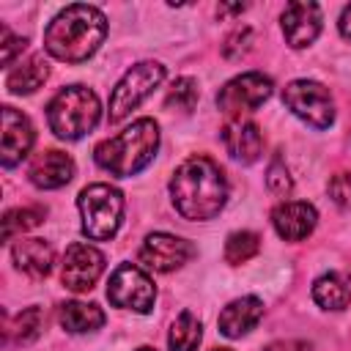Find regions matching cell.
<instances>
[{
    "label": "cell",
    "mask_w": 351,
    "mask_h": 351,
    "mask_svg": "<svg viewBox=\"0 0 351 351\" xmlns=\"http://www.w3.org/2000/svg\"><path fill=\"white\" fill-rule=\"evenodd\" d=\"M165 80V66L156 60H143L137 66H132L121 82L112 88L110 96V123H121L134 107H140L143 99L151 96L154 88H159V82Z\"/></svg>",
    "instance_id": "6"
},
{
    "label": "cell",
    "mask_w": 351,
    "mask_h": 351,
    "mask_svg": "<svg viewBox=\"0 0 351 351\" xmlns=\"http://www.w3.org/2000/svg\"><path fill=\"white\" fill-rule=\"evenodd\" d=\"M222 145L236 162L252 165L263 151V134H261L258 123H252L247 118H230L222 126Z\"/></svg>",
    "instance_id": "15"
},
{
    "label": "cell",
    "mask_w": 351,
    "mask_h": 351,
    "mask_svg": "<svg viewBox=\"0 0 351 351\" xmlns=\"http://www.w3.org/2000/svg\"><path fill=\"white\" fill-rule=\"evenodd\" d=\"M41 219H44V208H14V211H5V217H3V239L8 241L11 236L25 233V230L36 228Z\"/></svg>",
    "instance_id": "24"
},
{
    "label": "cell",
    "mask_w": 351,
    "mask_h": 351,
    "mask_svg": "<svg viewBox=\"0 0 351 351\" xmlns=\"http://www.w3.org/2000/svg\"><path fill=\"white\" fill-rule=\"evenodd\" d=\"M107 36V16L96 5H66L44 30V49L63 63L88 60Z\"/></svg>",
    "instance_id": "2"
},
{
    "label": "cell",
    "mask_w": 351,
    "mask_h": 351,
    "mask_svg": "<svg viewBox=\"0 0 351 351\" xmlns=\"http://www.w3.org/2000/svg\"><path fill=\"white\" fill-rule=\"evenodd\" d=\"M200 337H203V324L195 313L184 310L173 326H170V335H167V348L170 351H197L200 346Z\"/></svg>",
    "instance_id": "22"
},
{
    "label": "cell",
    "mask_w": 351,
    "mask_h": 351,
    "mask_svg": "<svg viewBox=\"0 0 351 351\" xmlns=\"http://www.w3.org/2000/svg\"><path fill=\"white\" fill-rule=\"evenodd\" d=\"M137 351H156V348H151V346H140Z\"/></svg>",
    "instance_id": "32"
},
{
    "label": "cell",
    "mask_w": 351,
    "mask_h": 351,
    "mask_svg": "<svg viewBox=\"0 0 351 351\" xmlns=\"http://www.w3.org/2000/svg\"><path fill=\"white\" fill-rule=\"evenodd\" d=\"M165 104H167L170 110H184V112H189V110L197 104V82L189 80V77H178V80L170 85Z\"/></svg>",
    "instance_id": "26"
},
{
    "label": "cell",
    "mask_w": 351,
    "mask_h": 351,
    "mask_svg": "<svg viewBox=\"0 0 351 351\" xmlns=\"http://www.w3.org/2000/svg\"><path fill=\"white\" fill-rule=\"evenodd\" d=\"M266 351H285V346H280V343H271Z\"/></svg>",
    "instance_id": "31"
},
{
    "label": "cell",
    "mask_w": 351,
    "mask_h": 351,
    "mask_svg": "<svg viewBox=\"0 0 351 351\" xmlns=\"http://www.w3.org/2000/svg\"><path fill=\"white\" fill-rule=\"evenodd\" d=\"M214 351H230V348H214Z\"/></svg>",
    "instance_id": "33"
},
{
    "label": "cell",
    "mask_w": 351,
    "mask_h": 351,
    "mask_svg": "<svg viewBox=\"0 0 351 351\" xmlns=\"http://www.w3.org/2000/svg\"><path fill=\"white\" fill-rule=\"evenodd\" d=\"M315 222H318V211H315V206H310L304 200H282L271 211V225H274L277 236L285 241L307 239L313 233Z\"/></svg>",
    "instance_id": "14"
},
{
    "label": "cell",
    "mask_w": 351,
    "mask_h": 351,
    "mask_svg": "<svg viewBox=\"0 0 351 351\" xmlns=\"http://www.w3.org/2000/svg\"><path fill=\"white\" fill-rule=\"evenodd\" d=\"M274 90V82L271 77L261 74V71H247V74H239L233 77L230 82H225L217 93V107L222 115L230 118H241L244 112H252L258 110Z\"/></svg>",
    "instance_id": "9"
},
{
    "label": "cell",
    "mask_w": 351,
    "mask_h": 351,
    "mask_svg": "<svg viewBox=\"0 0 351 351\" xmlns=\"http://www.w3.org/2000/svg\"><path fill=\"white\" fill-rule=\"evenodd\" d=\"M104 271V255L101 250H96L93 244L77 241L66 250L63 263H60V282L74 291V293H85L96 285V280Z\"/></svg>",
    "instance_id": "11"
},
{
    "label": "cell",
    "mask_w": 351,
    "mask_h": 351,
    "mask_svg": "<svg viewBox=\"0 0 351 351\" xmlns=\"http://www.w3.org/2000/svg\"><path fill=\"white\" fill-rule=\"evenodd\" d=\"M261 318H263V302L258 296H241V299H233L219 313L217 324L225 337H241L250 329H255Z\"/></svg>",
    "instance_id": "17"
},
{
    "label": "cell",
    "mask_w": 351,
    "mask_h": 351,
    "mask_svg": "<svg viewBox=\"0 0 351 351\" xmlns=\"http://www.w3.org/2000/svg\"><path fill=\"white\" fill-rule=\"evenodd\" d=\"M60 326L71 335H85V332H96L104 326V310L93 302H66L58 310Z\"/></svg>",
    "instance_id": "20"
},
{
    "label": "cell",
    "mask_w": 351,
    "mask_h": 351,
    "mask_svg": "<svg viewBox=\"0 0 351 351\" xmlns=\"http://www.w3.org/2000/svg\"><path fill=\"white\" fill-rule=\"evenodd\" d=\"M44 329V313L38 307H27L16 315V321L11 324V335L16 337V343H30L38 337V332Z\"/></svg>",
    "instance_id": "25"
},
{
    "label": "cell",
    "mask_w": 351,
    "mask_h": 351,
    "mask_svg": "<svg viewBox=\"0 0 351 351\" xmlns=\"http://www.w3.org/2000/svg\"><path fill=\"white\" fill-rule=\"evenodd\" d=\"M329 195L337 206H351V173H337L329 181Z\"/></svg>",
    "instance_id": "29"
},
{
    "label": "cell",
    "mask_w": 351,
    "mask_h": 351,
    "mask_svg": "<svg viewBox=\"0 0 351 351\" xmlns=\"http://www.w3.org/2000/svg\"><path fill=\"white\" fill-rule=\"evenodd\" d=\"M313 299L324 310H343L351 302V277H346L340 271L321 274L313 282Z\"/></svg>",
    "instance_id": "21"
},
{
    "label": "cell",
    "mask_w": 351,
    "mask_h": 351,
    "mask_svg": "<svg viewBox=\"0 0 351 351\" xmlns=\"http://www.w3.org/2000/svg\"><path fill=\"white\" fill-rule=\"evenodd\" d=\"M170 197L184 219H214L228 203V178L222 167L208 156L184 159L170 178Z\"/></svg>",
    "instance_id": "1"
},
{
    "label": "cell",
    "mask_w": 351,
    "mask_h": 351,
    "mask_svg": "<svg viewBox=\"0 0 351 351\" xmlns=\"http://www.w3.org/2000/svg\"><path fill=\"white\" fill-rule=\"evenodd\" d=\"M77 208L82 217V233L90 241H107L121 228L123 195L110 184H88L77 197Z\"/></svg>",
    "instance_id": "5"
},
{
    "label": "cell",
    "mask_w": 351,
    "mask_h": 351,
    "mask_svg": "<svg viewBox=\"0 0 351 351\" xmlns=\"http://www.w3.org/2000/svg\"><path fill=\"white\" fill-rule=\"evenodd\" d=\"M261 250V236L252 230H236L228 236L225 241V261L228 263H247L250 258H255Z\"/></svg>",
    "instance_id": "23"
},
{
    "label": "cell",
    "mask_w": 351,
    "mask_h": 351,
    "mask_svg": "<svg viewBox=\"0 0 351 351\" xmlns=\"http://www.w3.org/2000/svg\"><path fill=\"white\" fill-rule=\"evenodd\" d=\"M0 41H3V44H0V60H3V66H11L14 58H16V55L25 49V44H27L25 38L11 36L5 27H3V33H0Z\"/></svg>",
    "instance_id": "28"
},
{
    "label": "cell",
    "mask_w": 351,
    "mask_h": 351,
    "mask_svg": "<svg viewBox=\"0 0 351 351\" xmlns=\"http://www.w3.org/2000/svg\"><path fill=\"white\" fill-rule=\"evenodd\" d=\"M107 299H110V304H115L121 310L148 313L156 302V285L140 266L118 263L107 282Z\"/></svg>",
    "instance_id": "8"
},
{
    "label": "cell",
    "mask_w": 351,
    "mask_h": 351,
    "mask_svg": "<svg viewBox=\"0 0 351 351\" xmlns=\"http://www.w3.org/2000/svg\"><path fill=\"white\" fill-rule=\"evenodd\" d=\"M280 22H282L285 41L293 49H302V47L313 44L315 36L321 33V8H318V3L296 0V3H288L285 5Z\"/></svg>",
    "instance_id": "13"
},
{
    "label": "cell",
    "mask_w": 351,
    "mask_h": 351,
    "mask_svg": "<svg viewBox=\"0 0 351 351\" xmlns=\"http://www.w3.org/2000/svg\"><path fill=\"white\" fill-rule=\"evenodd\" d=\"M27 176L38 189H60L74 178V162H71L69 154L52 148V151L38 154L30 162Z\"/></svg>",
    "instance_id": "16"
},
{
    "label": "cell",
    "mask_w": 351,
    "mask_h": 351,
    "mask_svg": "<svg viewBox=\"0 0 351 351\" xmlns=\"http://www.w3.org/2000/svg\"><path fill=\"white\" fill-rule=\"evenodd\" d=\"M337 27H340V36L351 41V5H346V8H343V14H340V22H337Z\"/></svg>",
    "instance_id": "30"
},
{
    "label": "cell",
    "mask_w": 351,
    "mask_h": 351,
    "mask_svg": "<svg viewBox=\"0 0 351 351\" xmlns=\"http://www.w3.org/2000/svg\"><path fill=\"white\" fill-rule=\"evenodd\" d=\"M159 148V126L154 118H137L121 134L101 140L93 151V159L101 170L118 178L137 176L143 167L151 165Z\"/></svg>",
    "instance_id": "3"
},
{
    "label": "cell",
    "mask_w": 351,
    "mask_h": 351,
    "mask_svg": "<svg viewBox=\"0 0 351 351\" xmlns=\"http://www.w3.org/2000/svg\"><path fill=\"white\" fill-rule=\"evenodd\" d=\"M33 143H36V132H33V123L27 121V115L16 112L14 107H3V137H0L3 167L19 165L30 154Z\"/></svg>",
    "instance_id": "12"
},
{
    "label": "cell",
    "mask_w": 351,
    "mask_h": 351,
    "mask_svg": "<svg viewBox=\"0 0 351 351\" xmlns=\"http://www.w3.org/2000/svg\"><path fill=\"white\" fill-rule=\"evenodd\" d=\"M101 118L99 96L85 85H69L47 104V123L60 140H80L96 129Z\"/></svg>",
    "instance_id": "4"
},
{
    "label": "cell",
    "mask_w": 351,
    "mask_h": 351,
    "mask_svg": "<svg viewBox=\"0 0 351 351\" xmlns=\"http://www.w3.org/2000/svg\"><path fill=\"white\" fill-rule=\"evenodd\" d=\"M282 104L310 123L313 129H329L335 121V101L329 90L315 80H293L282 88Z\"/></svg>",
    "instance_id": "7"
},
{
    "label": "cell",
    "mask_w": 351,
    "mask_h": 351,
    "mask_svg": "<svg viewBox=\"0 0 351 351\" xmlns=\"http://www.w3.org/2000/svg\"><path fill=\"white\" fill-rule=\"evenodd\" d=\"M266 186L274 192V195H288L291 189H293V181H291V176H288V170H285V165H282V159L277 156L271 165H269V173H266Z\"/></svg>",
    "instance_id": "27"
},
{
    "label": "cell",
    "mask_w": 351,
    "mask_h": 351,
    "mask_svg": "<svg viewBox=\"0 0 351 351\" xmlns=\"http://www.w3.org/2000/svg\"><path fill=\"white\" fill-rule=\"evenodd\" d=\"M195 255V247L181 239V236H173V233H148L140 252H137V261L148 269V271H159V274H167V271H176L181 269L189 258Z\"/></svg>",
    "instance_id": "10"
},
{
    "label": "cell",
    "mask_w": 351,
    "mask_h": 351,
    "mask_svg": "<svg viewBox=\"0 0 351 351\" xmlns=\"http://www.w3.org/2000/svg\"><path fill=\"white\" fill-rule=\"evenodd\" d=\"M47 77H49V63L44 60V55H30L27 60H22L19 66H14L8 71L5 88H8V93L27 96V93L38 90Z\"/></svg>",
    "instance_id": "19"
},
{
    "label": "cell",
    "mask_w": 351,
    "mask_h": 351,
    "mask_svg": "<svg viewBox=\"0 0 351 351\" xmlns=\"http://www.w3.org/2000/svg\"><path fill=\"white\" fill-rule=\"evenodd\" d=\"M11 258H14L16 269L33 280L47 277L55 263V252L44 239H22L19 236V241H14V247H11Z\"/></svg>",
    "instance_id": "18"
}]
</instances>
